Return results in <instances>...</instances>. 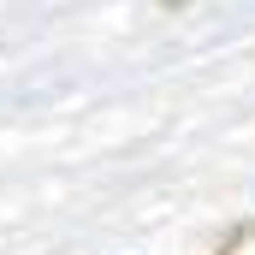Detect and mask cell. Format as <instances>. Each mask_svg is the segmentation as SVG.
<instances>
[{"label":"cell","mask_w":255,"mask_h":255,"mask_svg":"<svg viewBox=\"0 0 255 255\" xmlns=\"http://www.w3.org/2000/svg\"><path fill=\"white\" fill-rule=\"evenodd\" d=\"M220 255H255V220H244L238 232H226V244H220Z\"/></svg>","instance_id":"6da1fadb"}]
</instances>
